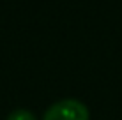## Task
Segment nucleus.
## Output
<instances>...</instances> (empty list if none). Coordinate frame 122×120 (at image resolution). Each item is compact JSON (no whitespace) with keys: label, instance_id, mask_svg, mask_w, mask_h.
I'll return each instance as SVG.
<instances>
[{"label":"nucleus","instance_id":"nucleus-1","mask_svg":"<svg viewBox=\"0 0 122 120\" xmlns=\"http://www.w3.org/2000/svg\"><path fill=\"white\" fill-rule=\"evenodd\" d=\"M43 120H90L89 108L78 99H62L46 110Z\"/></svg>","mask_w":122,"mask_h":120},{"label":"nucleus","instance_id":"nucleus-2","mask_svg":"<svg viewBox=\"0 0 122 120\" xmlns=\"http://www.w3.org/2000/svg\"><path fill=\"white\" fill-rule=\"evenodd\" d=\"M7 120H37V117L28 110H14L7 115Z\"/></svg>","mask_w":122,"mask_h":120}]
</instances>
